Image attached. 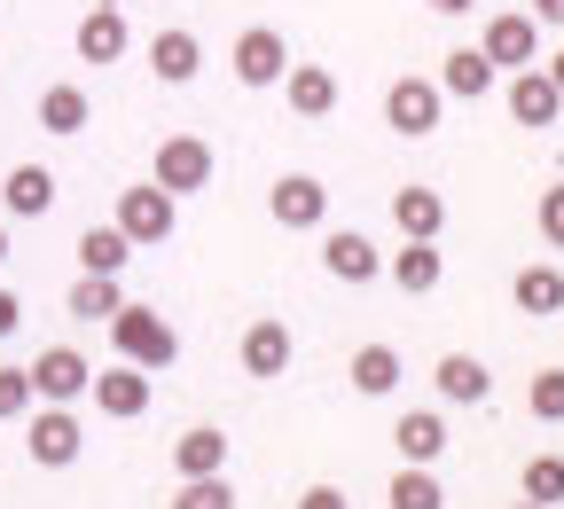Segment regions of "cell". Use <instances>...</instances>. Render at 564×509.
<instances>
[{
  "mask_svg": "<svg viewBox=\"0 0 564 509\" xmlns=\"http://www.w3.org/2000/svg\"><path fill=\"white\" fill-rule=\"evenodd\" d=\"M533 24L541 32H564V0H533Z\"/></svg>",
  "mask_w": 564,
  "mask_h": 509,
  "instance_id": "37",
  "label": "cell"
},
{
  "mask_svg": "<svg viewBox=\"0 0 564 509\" xmlns=\"http://www.w3.org/2000/svg\"><path fill=\"white\" fill-rule=\"evenodd\" d=\"M299 509H352V501H345V486H329V478H322V486H306V494H299Z\"/></svg>",
  "mask_w": 564,
  "mask_h": 509,
  "instance_id": "35",
  "label": "cell"
},
{
  "mask_svg": "<svg viewBox=\"0 0 564 509\" xmlns=\"http://www.w3.org/2000/svg\"><path fill=\"white\" fill-rule=\"evenodd\" d=\"M150 181H158L165 196H196V188H212V141H196V133H165Z\"/></svg>",
  "mask_w": 564,
  "mask_h": 509,
  "instance_id": "9",
  "label": "cell"
},
{
  "mask_svg": "<svg viewBox=\"0 0 564 509\" xmlns=\"http://www.w3.org/2000/svg\"><path fill=\"white\" fill-rule=\"evenodd\" d=\"M478 47H486V63H494V71H533V63H541V24H533V9H502V17H486Z\"/></svg>",
  "mask_w": 564,
  "mask_h": 509,
  "instance_id": "6",
  "label": "cell"
},
{
  "mask_svg": "<svg viewBox=\"0 0 564 509\" xmlns=\"http://www.w3.org/2000/svg\"><path fill=\"white\" fill-rule=\"evenodd\" d=\"M432 17H470V0H423Z\"/></svg>",
  "mask_w": 564,
  "mask_h": 509,
  "instance_id": "38",
  "label": "cell"
},
{
  "mask_svg": "<svg viewBox=\"0 0 564 509\" xmlns=\"http://www.w3.org/2000/svg\"><path fill=\"white\" fill-rule=\"evenodd\" d=\"M228 431L220 423H196V431H181V440H173V478H220L228 470Z\"/></svg>",
  "mask_w": 564,
  "mask_h": 509,
  "instance_id": "16",
  "label": "cell"
},
{
  "mask_svg": "<svg viewBox=\"0 0 564 509\" xmlns=\"http://www.w3.org/2000/svg\"><path fill=\"white\" fill-rule=\"evenodd\" d=\"M17 322H24V299H17V290H0V337H17Z\"/></svg>",
  "mask_w": 564,
  "mask_h": 509,
  "instance_id": "36",
  "label": "cell"
},
{
  "mask_svg": "<svg viewBox=\"0 0 564 509\" xmlns=\"http://www.w3.org/2000/svg\"><path fill=\"white\" fill-rule=\"evenodd\" d=\"M110 345H118V360H133V369H150V377H165L181 360V329L158 306H118L110 314Z\"/></svg>",
  "mask_w": 564,
  "mask_h": 509,
  "instance_id": "1",
  "label": "cell"
},
{
  "mask_svg": "<svg viewBox=\"0 0 564 509\" xmlns=\"http://www.w3.org/2000/svg\"><path fill=\"white\" fill-rule=\"evenodd\" d=\"M40 126H47V133H87V126H95L87 87H70V79H63V87H47V95H40Z\"/></svg>",
  "mask_w": 564,
  "mask_h": 509,
  "instance_id": "27",
  "label": "cell"
},
{
  "mask_svg": "<svg viewBox=\"0 0 564 509\" xmlns=\"http://www.w3.org/2000/svg\"><path fill=\"white\" fill-rule=\"evenodd\" d=\"M126 259H133V243H126V228H118V220L79 236V274H126Z\"/></svg>",
  "mask_w": 564,
  "mask_h": 509,
  "instance_id": "28",
  "label": "cell"
},
{
  "mask_svg": "<svg viewBox=\"0 0 564 509\" xmlns=\"http://www.w3.org/2000/svg\"><path fill=\"white\" fill-rule=\"evenodd\" d=\"M0 204H9L17 220H40V212H55V173H47V165H9Z\"/></svg>",
  "mask_w": 564,
  "mask_h": 509,
  "instance_id": "24",
  "label": "cell"
},
{
  "mask_svg": "<svg viewBox=\"0 0 564 509\" xmlns=\"http://www.w3.org/2000/svg\"><path fill=\"white\" fill-rule=\"evenodd\" d=\"M32 408H40L32 369H17V360H9V369H0V423H17V415H32Z\"/></svg>",
  "mask_w": 564,
  "mask_h": 509,
  "instance_id": "32",
  "label": "cell"
},
{
  "mask_svg": "<svg viewBox=\"0 0 564 509\" xmlns=\"http://www.w3.org/2000/svg\"><path fill=\"white\" fill-rule=\"evenodd\" d=\"M400 377H408V369H400V353H392V345H361V353L345 360V385L361 392V400H392Z\"/></svg>",
  "mask_w": 564,
  "mask_h": 509,
  "instance_id": "21",
  "label": "cell"
},
{
  "mask_svg": "<svg viewBox=\"0 0 564 509\" xmlns=\"http://www.w3.org/2000/svg\"><path fill=\"white\" fill-rule=\"evenodd\" d=\"M228 63H236L243 87H282V79H291V40H282L274 24H251V32H236Z\"/></svg>",
  "mask_w": 564,
  "mask_h": 509,
  "instance_id": "8",
  "label": "cell"
},
{
  "mask_svg": "<svg viewBox=\"0 0 564 509\" xmlns=\"http://www.w3.org/2000/svg\"><path fill=\"white\" fill-rule=\"evenodd\" d=\"M525 501H541V509L564 501V455H533L525 463Z\"/></svg>",
  "mask_w": 564,
  "mask_h": 509,
  "instance_id": "30",
  "label": "cell"
},
{
  "mask_svg": "<svg viewBox=\"0 0 564 509\" xmlns=\"http://www.w3.org/2000/svg\"><path fill=\"white\" fill-rule=\"evenodd\" d=\"M510 509H541V501H510Z\"/></svg>",
  "mask_w": 564,
  "mask_h": 509,
  "instance_id": "41",
  "label": "cell"
},
{
  "mask_svg": "<svg viewBox=\"0 0 564 509\" xmlns=\"http://www.w3.org/2000/svg\"><path fill=\"white\" fill-rule=\"evenodd\" d=\"M267 212H274V228L314 236V228H329V188H322L314 173H282V181L267 188Z\"/></svg>",
  "mask_w": 564,
  "mask_h": 509,
  "instance_id": "4",
  "label": "cell"
},
{
  "mask_svg": "<svg viewBox=\"0 0 564 509\" xmlns=\"http://www.w3.org/2000/svg\"><path fill=\"white\" fill-rule=\"evenodd\" d=\"M533 228H541V243H549V251H564V181H556V188H541Z\"/></svg>",
  "mask_w": 564,
  "mask_h": 509,
  "instance_id": "34",
  "label": "cell"
},
{
  "mask_svg": "<svg viewBox=\"0 0 564 509\" xmlns=\"http://www.w3.org/2000/svg\"><path fill=\"white\" fill-rule=\"evenodd\" d=\"M392 447H400V463H423V470H432V463L447 455V415H440V408H408V415L392 423Z\"/></svg>",
  "mask_w": 564,
  "mask_h": 509,
  "instance_id": "18",
  "label": "cell"
},
{
  "mask_svg": "<svg viewBox=\"0 0 564 509\" xmlns=\"http://www.w3.org/2000/svg\"><path fill=\"white\" fill-rule=\"evenodd\" d=\"M150 369H133V360H110V369H95V408L110 423H133V415H150Z\"/></svg>",
  "mask_w": 564,
  "mask_h": 509,
  "instance_id": "11",
  "label": "cell"
},
{
  "mask_svg": "<svg viewBox=\"0 0 564 509\" xmlns=\"http://www.w3.org/2000/svg\"><path fill=\"white\" fill-rule=\"evenodd\" d=\"M32 463L40 470H70L87 455V423H79V408H32Z\"/></svg>",
  "mask_w": 564,
  "mask_h": 509,
  "instance_id": "5",
  "label": "cell"
},
{
  "mask_svg": "<svg viewBox=\"0 0 564 509\" xmlns=\"http://www.w3.org/2000/svg\"><path fill=\"white\" fill-rule=\"evenodd\" d=\"M392 228H400V243H440V228H447V196L423 188V181L392 188Z\"/></svg>",
  "mask_w": 564,
  "mask_h": 509,
  "instance_id": "12",
  "label": "cell"
},
{
  "mask_svg": "<svg viewBox=\"0 0 564 509\" xmlns=\"http://www.w3.org/2000/svg\"><path fill=\"white\" fill-rule=\"evenodd\" d=\"M502 102H510V118H518V126H533V133L564 118V95H556V79H549L541 63H533V71H510V87H502Z\"/></svg>",
  "mask_w": 564,
  "mask_h": 509,
  "instance_id": "13",
  "label": "cell"
},
{
  "mask_svg": "<svg viewBox=\"0 0 564 509\" xmlns=\"http://www.w3.org/2000/svg\"><path fill=\"white\" fill-rule=\"evenodd\" d=\"M282 102H291L299 118H329L337 110V79L322 63H291V79H282Z\"/></svg>",
  "mask_w": 564,
  "mask_h": 509,
  "instance_id": "25",
  "label": "cell"
},
{
  "mask_svg": "<svg viewBox=\"0 0 564 509\" xmlns=\"http://www.w3.org/2000/svg\"><path fill=\"white\" fill-rule=\"evenodd\" d=\"M384 501H392V509H447V486L423 470V463H400V478L384 486Z\"/></svg>",
  "mask_w": 564,
  "mask_h": 509,
  "instance_id": "29",
  "label": "cell"
},
{
  "mask_svg": "<svg viewBox=\"0 0 564 509\" xmlns=\"http://www.w3.org/2000/svg\"><path fill=\"white\" fill-rule=\"evenodd\" d=\"M510 299H518V314H533V322H556L564 314V267H518L510 274Z\"/></svg>",
  "mask_w": 564,
  "mask_h": 509,
  "instance_id": "20",
  "label": "cell"
},
{
  "mask_svg": "<svg viewBox=\"0 0 564 509\" xmlns=\"http://www.w3.org/2000/svg\"><path fill=\"white\" fill-rule=\"evenodd\" d=\"M384 274H392V290H408V299H432L447 282V259H440V243H400V251H384Z\"/></svg>",
  "mask_w": 564,
  "mask_h": 509,
  "instance_id": "17",
  "label": "cell"
},
{
  "mask_svg": "<svg viewBox=\"0 0 564 509\" xmlns=\"http://www.w3.org/2000/svg\"><path fill=\"white\" fill-rule=\"evenodd\" d=\"M32 392H40V408H79V400L95 392V360H87L79 345L32 353Z\"/></svg>",
  "mask_w": 564,
  "mask_h": 509,
  "instance_id": "3",
  "label": "cell"
},
{
  "mask_svg": "<svg viewBox=\"0 0 564 509\" xmlns=\"http://www.w3.org/2000/svg\"><path fill=\"white\" fill-rule=\"evenodd\" d=\"M150 71H158L165 87H188L196 71H204V40H196V32H181V24H173V32H158V40H150Z\"/></svg>",
  "mask_w": 564,
  "mask_h": 509,
  "instance_id": "23",
  "label": "cell"
},
{
  "mask_svg": "<svg viewBox=\"0 0 564 509\" xmlns=\"http://www.w3.org/2000/svg\"><path fill=\"white\" fill-rule=\"evenodd\" d=\"M525 408H533V423H564V369H541L525 385Z\"/></svg>",
  "mask_w": 564,
  "mask_h": 509,
  "instance_id": "33",
  "label": "cell"
},
{
  "mask_svg": "<svg viewBox=\"0 0 564 509\" xmlns=\"http://www.w3.org/2000/svg\"><path fill=\"white\" fill-rule=\"evenodd\" d=\"M173 509H236V486H228V470H220V478H181Z\"/></svg>",
  "mask_w": 564,
  "mask_h": 509,
  "instance_id": "31",
  "label": "cell"
},
{
  "mask_svg": "<svg viewBox=\"0 0 564 509\" xmlns=\"http://www.w3.org/2000/svg\"><path fill=\"white\" fill-rule=\"evenodd\" d=\"M541 71L556 79V95H564V47H556V55H541Z\"/></svg>",
  "mask_w": 564,
  "mask_h": 509,
  "instance_id": "39",
  "label": "cell"
},
{
  "mask_svg": "<svg viewBox=\"0 0 564 509\" xmlns=\"http://www.w3.org/2000/svg\"><path fill=\"white\" fill-rule=\"evenodd\" d=\"M494 79H502V71L486 63V47H455V55L440 63V95H455V102H486Z\"/></svg>",
  "mask_w": 564,
  "mask_h": 509,
  "instance_id": "22",
  "label": "cell"
},
{
  "mask_svg": "<svg viewBox=\"0 0 564 509\" xmlns=\"http://www.w3.org/2000/svg\"><path fill=\"white\" fill-rule=\"evenodd\" d=\"M291 360H299V337H291V322H282V314H259V322L243 329V377L274 385V377H291Z\"/></svg>",
  "mask_w": 564,
  "mask_h": 509,
  "instance_id": "10",
  "label": "cell"
},
{
  "mask_svg": "<svg viewBox=\"0 0 564 509\" xmlns=\"http://www.w3.org/2000/svg\"><path fill=\"white\" fill-rule=\"evenodd\" d=\"M432 385H440V400H447V408H486V400H494V369H486L478 353H440Z\"/></svg>",
  "mask_w": 564,
  "mask_h": 509,
  "instance_id": "15",
  "label": "cell"
},
{
  "mask_svg": "<svg viewBox=\"0 0 564 509\" xmlns=\"http://www.w3.org/2000/svg\"><path fill=\"white\" fill-rule=\"evenodd\" d=\"M0 259H9V228H0Z\"/></svg>",
  "mask_w": 564,
  "mask_h": 509,
  "instance_id": "40",
  "label": "cell"
},
{
  "mask_svg": "<svg viewBox=\"0 0 564 509\" xmlns=\"http://www.w3.org/2000/svg\"><path fill=\"white\" fill-rule=\"evenodd\" d=\"M440 110H447L440 79H392V87H384V126H392L400 141H423V133H440Z\"/></svg>",
  "mask_w": 564,
  "mask_h": 509,
  "instance_id": "7",
  "label": "cell"
},
{
  "mask_svg": "<svg viewBox=\"0 0 564 509\" xmlns=\"http://www.w3.org/2000/svg\"><path fill=\"white\" fill-rule=\"evenodd\" d=\"M118 228H126V243H133V251H158V243H173V228H181V196H165L158 181L118 188Z\"/></svg>",
  "mask_w": 564,
  "mask_h": 509,
  "instance_id": "2",
  "label": "cell"
},
{
  "mask_svg": "<svg viewBox=\"0 0 564 509\" xmlns=\"http://www.w3.org/2000/svg\"><path fill=\"white\" fill-rule=\"evenodd\" d=\"M70 47H79V63H118V55L133 47L126 9H87V17H79V32H70Z\"/></svg>",
  "mask_w": 564,
  "mask_h": 509,
  "instance_id": "19",
  "label": "cell"
},
{
  "mask_svg": "<svg viewBox=\"0 0 564 509\" xmlns=\"http://www.w3.org/2000/svg\"><path fill=\"white\" fill-rule=\"evenodd\" d=\"M95 9H118V0H95Z\"/></svg>",
  "mask_w": 564,
  "mask_h": 509,
  "instance_id": "42",
  "label": "cell"
},
{
  "mask_svg": "<svg viewBox=\"0 0 564 509\" xmlns=\"http://www.w3.org/2000/svg\"><path fill=\"white\" fill-rule=\"evenodd\" d=\"M118 306H126L118 274H79V282H70V299H63V314H70V322H110Z\"/></svg>",
  "mask_w": 564,
  "mask_h": 509,
  "instance_id": "26",
  "label": "cell"
},
{
  "mask_svg": "<svg viewBox=\"0 0 564 509\" xmlns=\"http://www.w3.org/2000/svg\"><path fill=\"white\" fill-rule=\"evenodd\" d=\"M322 267H329L345 290H361V282L384 274V251H377L369 236H352V228H329V236H322Z\"/></svg>",
  "mask_w": 564,
  "mask_h": 509,
  "instance_id": "14",
  "label": "cell"
}]
</instances>
